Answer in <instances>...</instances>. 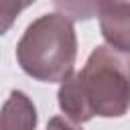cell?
<instances>
[{"instance_id":"2","label":"cell","mask_w":130,"mask_h":130,"mask_svg":"<svg viewBox=\"0 0 130 130\" xmlns=\"http://www.w3.org/2000/svg\"><path fill=\"white\" fill-rule=\"evenodd\" d=\"M93 116L120 118L130 108V53L108 45L95 47L77 71Z\"/></svg>"},{"instance_id":"4","label":"cell","mask_w":130,"mask_h":130,"mask_svg":"<svg viewBox=\"0 0 130 130\" xmlns=\"http://www.w3.org/2000/svg\"><path fill=\"white\" fill-rule=\"evenodd\" d=\"M37 128V108L32 100L20 91L12 89L4 106L0 108V130H35Z\"/></svg>"},{"instance_id":"6","label":"cell","mask_w":130,"mask_h":130,"mask_svg":"<svg viewBox=\"0 0 130 130\" xmlns=\"http://www.w3.org/2000/svg\"><path fill=\"white\" fill-rule=\"evenodd\" d=\"M28 6V2H0V37L10 30L16 16Z\"/></svg>"},{"instance_id":"5","label":"cell","mask_w":130,"mask_h":130,"mask_svg":"<svg viewBox=\"0 0 130 130\" xmlns=\"http://www.w3.org/2000/svg\"><path fill=\"white\" fill-rule=\"evenodd\" d=\"M57 102H59V108L65 114V118L75 122V124H83V122H89L93 118V112H91V108L85 100V93L81 89V81H79L77 71H73L59 85Z\"/></svg>"},{"instance_id":"7","label":"cell","mask_w":130,"mask_h":130,"mask_svg":"<svg viewBox=\"0 0 130 130\" xmlns=\"http://www.w3.org/2000/svg\"><path fill=\"white\" fill-rule=\"evenodd\" d=\"M47 130H83V128L79 124L63 118V116H53L49 120V124H47Z\"/></svg>"},{"instance_id":"1","label":"cell","mask_w":130,"mask_h":130,"mask_svg":"<svg viewBox=\"0 0 130 130\" xmlns=\"http://www.w3.org/2000/svg\"><path fill=\"white\" fill-rule=\"evenodd\" d=\"M77 35L73 20L61 12H49L32 20L16 45L20 69L45 83H63L75 67Z\"/></svg>"},{"instance_id":"3","label":"cell","mask_w":130,"mask_h":130,"mask_svg":"<svg viewBox=\"0 0 130 130\" xmlns=\"http://www.w3.org/2000/svg\"><path fill=\"white\" fill-rule=\"evenodd\" d=\"M98 16L108 47L130 53V2H100Z\"/></svg>"}]
</instances>
